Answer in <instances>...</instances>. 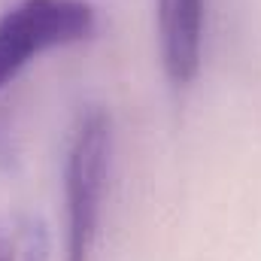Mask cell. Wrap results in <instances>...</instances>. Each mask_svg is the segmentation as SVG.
Wrapping results in <instances>:
<instances>
[{"instance_id": "cell-1", "label": "cell", "mask_w": 261, "mask_h": 261, "mask_svg": "<svg viewBox=\"0 0 261 261\" xmlns=\"http://www.w3.org/2000/svg\"><path fill=\"white\" fill-rule=\"evenodd\" d=\"M113 158V119L103 107L79 113L64 158V261H94Z\"/></svg>"}, {"instance_id": "cell-2", "label": "cell", "mask_w": 261, "mask_h": 261, "mask_svg": "<svg viewBox=\"0 0 261 261\" xmlns=\"http://www.w3.org/2000/svg\"><path fill=\"white\" fill-rule=\"evenodd\" d=\"M97 31L85 0H18L0 15V91L49 49L76 46Z\"/></svg>"}, {"instance_id": "cell-3", "label": "cell", "mask_w": 261, "mask_h": 261, "mask_svg": "<svg viewBox=\"0 0 261 261\" xmlns=\"http://www.w3.org/2000/svg\"><path fill=\"white\" fill-rule=\"evenodd\" d=\"M206 3L210 0H158V52L173 88H189L200 70Z\"/></svg>"}, {"instance_id": "cell-4", "label": "cell", "mask_w": 261, "mask_h": 261, "mask_svg": "<svg viewBox=\"0 0 261 261\" xmlns=\"http://www.w3.org/2000/svg\"><path fill=\"white\" fill-rule=\"evenodd\" d=\"M46 255L49 237L40 222L21 219L0 231V261H46Z\"/></svg>"}]
</instances>
